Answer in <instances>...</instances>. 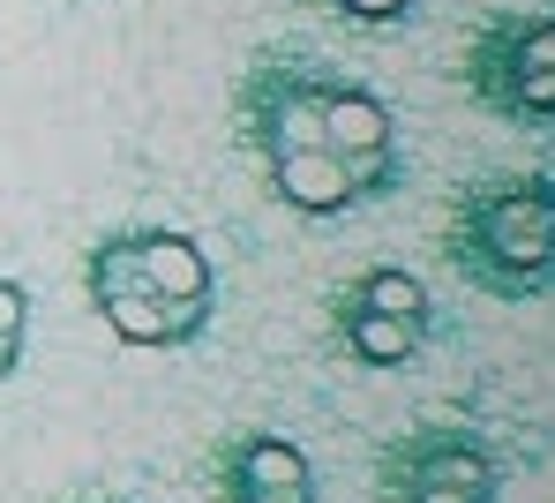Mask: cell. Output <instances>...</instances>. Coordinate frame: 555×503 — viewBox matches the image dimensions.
<instances>
[{"label":"cell","instance_id":"1","mask_svg":"<svg viewBox=\"0 0 555 503\" xmlns=\"http://www.w3.org/2000/svg\"><path fill=\"white\" fill-rule=\"evenodd\" d=\"M451 256L465 279L518 301L555 279V189L548 181H495L473 189L451 225Z\"/></svg>","mask_w":555,"mask_h":503},{"label":"cell","instance_id":"2","mask_svg":"<svg viewBox=\"0 0 555 503\" xmlns=\"http://www.w3.org/2000/svg\"><path fill=\"white\" fill-rule=\"evenodd\" d=\"M503 474L480 436L451 421H421L383 451V503H495Z\"/></svg>","mask_w":555,"mask_h":503},{"label":"cell","instance_id":"3","mask_svg":"<svg viewBox=\"0 0 555 503\" xmlns=\"http://www.w3.org/2000/svg\"><path fill=\"white\" fill-rule=\"evenodd\" d=\"M91 308L113 323V338L128 346H195L203 323H210V301H166L143 263H135V233H113L105 248L91 256Z\"/></svg>","mask_w":555,"mask_h":503},{"label":"cell","instance_id":"4","mask_svg":"<svg viewBox=\"0 0 555 503\" xmlns=\"http://www.w3.org/2000/svg\"><path fill=\"white\" fill-rule=\"evenodd\" d=\"M248 136H256L263 158H278V151H315L323 143V83L300 76V68H263L248 83Z\"/></svg>","mask_w":555,"mask_h":503},{"label":"cell","instance_id":"5","mask_svg":"<svg viewBox=\"0 0 555 503\" xmlns=\"http://www.w3.org/2000/svg\"><path fill=\"white\" fill-rule=\"evenodd\" d=\"M271 189L293 210H308V218H331V210H353V203H369L361 189V173H353V158H338V151H278L271 158Z\"/></svg>","mask_w":555,"mask_h":503},{"label":"cell","instance_id":"6","mask_svg":"<svg viewBox=\"0 0 555 503\" xmlns=\"http://www.w3.org/2000/svg\"><path fill=\"white\" fill-rule=\"evenodd\" d=\"M323 151L338 158H390V105L361 83H323Z\"/></svg>","mask_w":555,"mask_h":503},{"label":"cell","instance_id":"7","mask_svg":"<svg viewBox=\"0 0 555 503\" xmlns=\"http://www.w3.org/2000/svg\"><path fill=\"white\" fill-rule=\"evenodd\" d=\"M135 263L166 301H210V256L188 233H135Z\"/></svg>","mask_w":555,"mask_h":503},{"label":"cell","instance_id":"8","mask_svg":"<svg viewBox=\"0 0 555 503\" xmlns=\"http://www.w3.org/2000/svg\"><path fill=\"white\" fill-rule=\"evenodd\" d=\"M218 481H225V496H233V489H308V459H300V443H285V436H241V443L225 451Z\"/></svg>","mask_w":555,"mask_h":503},{"label":"cell","instance_id":"9","mask_svg":"<svg viewBox=\"0 0 555 503\" xmlns=\"http://www.w3.org/2000/svg\"><path fill=\"white\" fill-rule=\"evenodd\" d=\"M338 331H346V353L361 369H405L421 353V331L428 323H405V315H375V308H338Z\"/></svg>","mask_w":555,"mask_h":503},{"label":"cell","instance_id":"10","mask_svg":"<svg viewBox=\"0 0 555 503\" xmlns=\"http://www.w3.org/2000/svg\"><path fill=\"white\" fill-rule=\"evenodd\" d=\"M346 308H375V315H405V323H428V286L413 279V271H369L361 286H353V301Z\"/></svg>","mask_w":555,"mask_h":503},{"label":"cell","instance_id":"11","mask_svg":"<svg viewBox=\"0 0 555 503\" xmlns=\"http://www.w3.org/2000/svg\"><path fill=\"white\" fill-rule=\"evenodd\" d=\"M23 323H30V294L15 279H0V346H23Z\"/></svg>","mask_w":555,"mask_h":503},{"label":"cell","instance_id":"12","mask_svg":"<svg viewBox=\"0 0 555 503\" xmlns=\"http://www.w3.org/2000/svg\"><path fill=\"white\" fill-rule=\"evenodd\" d=\"M338 8H346L353 23H398V15H405L413 0H338Z\"/></svg>","mask_w":555,"mask_h":503},{"label":"cell","instance_id":"13","mask_svg":"<svg viewBox=\"0 0 555 503\" xmlns=\"http://www.w3.org/2000/svg\"><path fill=\"white\" fill-rule=\"evenodd\" d=\"M225 503H315V489H233Z\"/></svg>","mask_w":555,"mask_h":503},{"label":"cell","instance_id":"14","mask_svg":"<svg viewBox=\"0 0 555 503\" xmlns=\"http://www.w3.org/2000/svg\"><path fill=\"white\" fill-rule=\"evenodd\" d=\"M15 361H23V346H0V376H8V369H15Z\"/></svg>","mask_w":555,"mask_h":503}]
</instances>
